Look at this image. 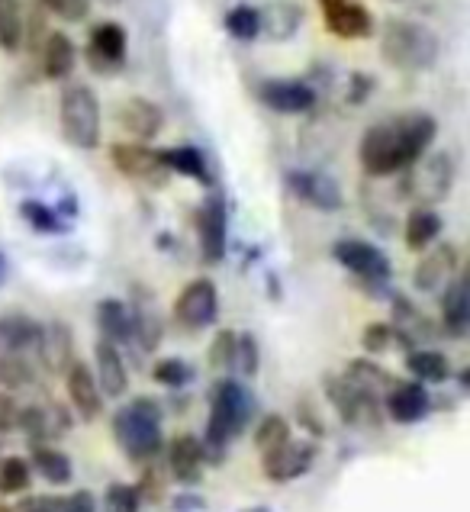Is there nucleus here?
<instances>
[{
  "label": "nucleus",
  "mask_w": 470,
  "mask_h": 512,
  "mask_svg": "<svg viewBox=\"0 0 470 512\" xmlns=\"http://www.w3.org/2000/svg\"><path fill=\"white\" fill-rule=\"evenodd\" d=\"M435 139V120L429 113H403L393 123H380L367 129L361 139V165L374 178H384L406 165L419 162V155Z\"/></svg>",
  "instance_id": "f257e3e1"
},
{
  "label": "nucleus",
  "mask_w": 470,
  "mask_h": 512,
  "mask_svg": "<svg viewBox=\"0 0 470 512\" xmlns=\"http://www.w3.org/2000/svg\"><path fill=\"white\" fill-rule=\"evenodd\" d=\"M252 393H248L239 380H219L210 400V422H207V445L203 455H210L216 461H223V448L239 435L248 419H252Z\"/></svg>",
  "instance_id": "f03ea898"
},
{
  "label": "nucleus",
  "mask_w": 470,
  "mask_h": 512,
  "mask_svg": "<svg viewBox=\"0 0 470 512\" xmlns=\"http://www.w3.org/2000/svg\"><path fill=\"white\" fill-rule=\"evenodd\" d=\"M116 445L132 461H149L161 451V406L152 397H139L113 416Z\"/></svg>",
  "instance_id": "7ed1b4c3"
},
{
  "label": "nucleus",
  "mask_w": 470,
  "mask_h": 512,
  "mask_svg": "<svg viewBox=\"0 0 470 512\" xmlns=\"http://www.w3.org/2000/svg\"><path fill=\"white\" fill-rule=\"evenodd\" d=\"M380 52L384 62L403 71H419L429 68L438 58V39L432 29L406 20H390L384 36H380Z\"/></svg>",
  "instance_id": "20e7f679"
},
{
  "label": "nucleus",
  "mask_w": 470,
  "mask_h": 512,
  "mask_svg": "<svg viewBox=\"0 0 470 512\" xmlns=\"http://www.w3.org/2000/svg\"><path fill=\"white\" fill-rule=\"evenodd\" d=\"M62 133L78 149H97L100 100L87 84H71L62 94Z\"/></svg>",
  "instance_id": "39448f33"
},
{
  "label": "nucleus",
  "mask_w": 470,
  "mask_h": 512,
  "mask_svg": "<svg viewBox=\"0 0 470 512\" xmlns=\"http://www.w3.org/2000/svg\"><path fill=\"white\" fill-rule=\"evenodd\" d=\"M451 181H454V162L448 158V152H435L429 158H422L419 168L409 174L406 190L413 194V200L422 203V207H429V203H438L448 197Z\"/></svg>",
  "instance_id": "423d86ee"
},
{
  "label": "nucleus",
  "mask_w": 470,
  "mask_h": 512,
  "mask_svg": "<svg viewBox=\"0 0 470 512\" xmlns=\"http://www.w3.org/2000/svg\"><path fill=\"white\" fill-rule=\"evenodd\" d=\"M219 313V294H216V284L207 281V277H197L190 281L178 300H174V319L184 326V329H207Z\"/></svg>",
  "instance_id": "0eeeda50"
},
{
  "label": "nucleus",
  "mask_w": 470,
  "mask_h": 512,
  "mask_svg": "<svg viewBox=\"0 0 470 512\" xmlns=\"http://www.w3.org/2000/svg\"><path fill=\"white\" fill-rule=\"evenodd\" d=\"M316 461V445L313 442H284L271 451H264L261 464H264V474L274 484H287V480H297L313 467Z\"/></svg>",
  "instance_id": "6e6552de"
},
{
  "label": "nucleus",
  "mask_w": 470,
  "mask_h": 512,
  "mask_svg": "<svg viewBox=\"0 0 470 512\" xmlns=\"http://www.w3.org/2000/svg\"><path fill=\"white\" fill-rule=\"evenodd\" d=\"M332 255H335V261H342V265L351 274L364 277V281H387V277H390V261H387V255L380 252L377 245H371V242L342 239V242H335Z\"/></svg>",
  "instance_id": "1a4fd4ad"
},
{
  "label": "nucleus",
  "mask_w": 470,
  "mask_h": 512,
  "mask_svg": "<svg viewBox=\"0 0 470 512\" xmlns=\"http://www.w3.org/2000/svg\"><path fill=\"white\" fill-rule=\"evenodd\" d=\"M322 17L332 36L339 39H364L374 33V17L371 10L355 4V0H319Z\"/></svg>",
  "instance_id": "9d476101"
},
{
  "label": "nucleus",
  "mask_w": 470,
  "mask_h": 512,
  "mask_svg": "<svg viewBox=\"0 0 470 512\" xmlns=\"http://www.w3.org/2000/svg\"><path fill=\"white\" fill-rule=\"evenodd\" d=\"M65 387H68V400L78 409V416L84 422H94L100 413H104V393L97 387L94 371L87 368L84 361H71L65 371Z\"/></svg>",
  "instance_id": "9b49d317"
},
{
  "label": "nucleus",
  "mask_w": 470,
  "mask_h": 512,
  "mask_svg": "<svg viewBox=\"0 0 470 512\" xmlns=\"http://www.w3.org/2000/svg\"><path fill=\"white\" fill-rule=\"evenodd\" d=\"M94 364H97L94 377H97L100 393H107L110 400L123 397V393L129 390V374H126V361L120 355V348H116V342L100 339L94 348Z\"/></svg>",
  "instance_id": "f8f14e48"
},
{
  "label": "nucleus",
  "mask_w": 470,
  "mask_h": 512,
  "mask_svg": "<svg viewBox=\"0 0 470 512\" xmlns=\"http://www.w3.org/2000/svg\"><path fill=\"white\" fill-rule=\"evenodd\" d=\"M197 232H200V252L203 261H223L226 255V210L219 200H207L197 213Z\"/></svg>",
  "instance_id": "ddd939ff"
},
{
  "label": "nucleus",
  "mask_w": 470,
  "mask_h": 512,
  "mask_svg": "<svg viewBox=\"0 0 470 512\" xmlns=\"http://www.w3.org/2000/svg\"><path fill=\"white\" fill-rule=\"evenodd\" d=\"M110 158L126 178H158V174L165 171L161 152L149 149V145H142V142H116L110 149Z\"/></svg>",
  "instance_id": "4468645a"
},
{
  "label": "nucleus",
  "mask_w": 470,
  "mask_h": 512,
  "mask_svg": "<svg viewBox=\"0 0 470 512\" xmlns=\"http://www.w3.org/2000/svg\"><path fill=\"white\" fill-rule=\"evenodd\" d=\"M290 187L297 190V194L306 200V203H313L316 210H339L342 207V190L339 184H335L329 174H319V171H297V174H290Z\"/></svg>",
  "instance_id": "2eb2a0df"
},
{
  "label": "nucleus",
  "mask_w": 470,
  "mask_h": 512,
  "mask_svg": "<svg viewBox=\"0 0 470 512\" xmlns=\"http://www.w3.org/2000/svg\"><path fill=\"white\" fill-rule=\"evenodd\" d=\"M116 120H120V126L136 142H149L158 136V129H161V110L145 97H129L120 104Z\"/></svg>",
  "instance_id": "dca6fc26"
},
{
  "label": "nucleus",
  "mask_w": 470,
  "mask_h": 512,
  "mask_svg": "<svg viewBox=\"0 0 470 512\" xmlns=\"http://www.w3.org/2000/svg\"><path fill=\"white\" fill-rule=\"evenodd\" d=\"M261 100L274 113H306L316 104V91L300 81H268L261 87Z\"/></svg>",
  "instance_id": "f3484780"
},
{
  "label": "nucleus",
  "mask_w": 470,
  "mask_h": 512,
  "mask_svg": "<svg viewBox=\"0 0 470 512\" xmlns=\"http://www.w3.org/2000/svg\"><path fill=\"white\" fill-rule=\"evenodd\" d=\"M387 413L409 426V422H419L429 413V393H425L422 380H409V384H393L387 393Z\"/></svg>",
  "instance_id": "a211bd4d"
},
{
  "label": "nucleus",
  "mask_w": 470,
  "mask_h": 512,
  "mask_svg": "<svg viewBox=\"0 0 470 512\" xmlns=\"http://www.w3.org/2000/svg\"><path fill=\"white\" fill-rule=\"evenodd\" d=\"M203 445L194 435H178L168 448V461H171V474L181 484H197L200 480V467H203Z\"/></svg>",
  "instance_id": "6ab92c4d"
},
{
  "label": "nucleus",
  "mask_w": 470,
  "mask_h": 512,
  "mask_svg": "<svg viewBox=\"0 0 470 512\" xmlns=\"http://www.w3.org/2000/svg\"><path fill=\"white\" fill-rule=\"evenodd\" d=\"M42 326L29 316H0V351L7 355H23V351L39 348Z\"/></svg>",
  "instance_id": "aec40b11"
},
{
  "label": "nucleus",
  "mask_w": 470,
  "mask_h": 512,
  "mask_svg": "<svg viewBox=\"0 0 470 512\" xmlns=\"http://www.w3.org/2000/svg\"><path fill=\"white\" fill-rule=\"evenodd\" d=\"M126 58V29L120 23H100L91 36V62L97 68H116Z\"/></svg>",
  "instance_id": "412c9836"
},
{
  "label": "nucleus",
  "mask_w": 470,
  "mask_h": 512,
  "mask_svg": "<svg viewBox=\"0 0 470 512\" xmlns=\"http://www.w3.org/2000/svg\"><path fill=\"white\" fill-rule=\"evenodd\" d=\"M71 329L65 323H52V326H42V335H39V358L46 361L49 371H68V364L75 361L71 358Z\"/></svg>",
  "instance_id": "4be33fe9"
},
{
  "label": "nucleus",
  "mask_w": 470,
  "mask_h": 512,
  "mask_svg": "<svg viewBox=\"0 0 470 512\" xmlns=\"http://www.w3.org/2000/svg\"><path fill=\"white\" fill-rule=\"evenodd\" d=\"M454 268H458V252H454V245H438L435 252H429L419 261L413 281L419 290H435L438 284L448 281Z\"/></svg>",
  "instance_id": "5701e85b"
},
{
  "label": "nucleus",
  "mask_w": 470,
  "mask_h": 512,
  "mask_svg": "<svg viewBox=\"0 0 470 512\" xmlns=\"http://www.w3.org/2000/svg\"><path fill=\"white\" fill-rule=\"evenodd\" d=\"M75 62H78L75 42H71L65 33H52L46 39V49H42V68H46V75L52 81H62L75 71Z\"/></svg>",
  "instance_id": "b1692460"
},
{
  "label": "nucleus",
  "mask_w": 470,
  "mask_h": 512,
  "mask_svg": "<svg viewBox=\"0 0 470 512\" xmlns=\"http://www.w3.org/2000/svg\"><path fill=\"white\" fill-rule=\"evenodd\" d=\"M97 323L107 342H129L132 339V313L120 300H104L97 306Z\"/></svg>",
  "instance_id": "393cba45"
},
{
  "label": "nucleus",
  "mask_w": 470,
  "mask_h": 512,
  "mask_svg": "<svg viewBox=\"0 0 470 512\" xmlns=\"http://www.w3.org/2000/svg\"><path fill=\"white\" fill-rule=\"evenodd\" d=\"M442 316H445V329L451 335H464L467 332V323H470V294H467V284L464 281H454L445 290Z\"/></svg>",
  "instance_id": "a878e982"
},
{
  "label": "nucleus",
  "mask_w": 470,
  "mask_h": 512,
  "mask_svg": "<svg viewBox=\"0 0 470 512\" xmlns=\"http://www.w3.org/2000/svg\"><path fill=\"white\" fill-rule=\"evenodd\" d=\"M438 232H442V219H438V213L425 210V207L409 213V219H406V245L413 248V252L429 248L438 239Z\"/></svg>",
  "instance_id": "bb28decb"
},
{
  "label": "nucleus",
  "mask_w": 470,
  "mask_h": 512,
  "mask_svg": "<svg viewBox=\"0 0 470 512\" xmlns=\"http://www.w3.org/2000/svg\"><path fill=\"white\" fill-rule=\"evenodd\" d=\"M406 368H409V374H413L416 380H429V384L448 380V374H451L448 358L442 355V351H429V348L409 351V355H406Z\"/></svg>",
  "instance_id": "cd10ccee"
},
{
  "label": "nucleus",
  "mask_w": 470,
  "mask_h": 512,
  "mask_svg": "<svg viewBox=\"0 0 470 512\" xmlns=\"http://www.w3.org/2000/svg\"><path fill=\"white\" fill-rule=\"evenodd\" d=\"M33 467L39 471V477H46L49 484H68L71 474H75V467H71V461L62 455V451H55L49 445H36L33 448Z\"/></svg>",
  "instance_id": "c85d7f7f"
},
{
  "label": "nucleus",
  "mask_w": 470,
  "mask_h": 512,
  "mask_svg": "<svg viewBox=\"0 0 470 512\" xmlns=\"http://www.w3.org/2000/svg\"><path fill=\"white\" fill-rule=\"evenodd\" d=\"M258 17H261V29H264V33H268L271 39H287V36L297 33V26H300V20H303V13H300V7L274 4V7H268L264 13H258Z\"/></svg>",
  "instance_id": "c756f323"
},
{
  "label": "nucleus",
  "mask_w": 470,
  "mask_h": 512,
  "mask_svg": "<svg viewBox=\"0 0 470 512\" xmlns=\"http://www.w3.org/2000/svg\"><path fill=\"white\" fill-rule=\"evenodd\" d=\"M23 42V13L17 0H0V49L17 52Z\"/></svg>",
  "instance_id": "7c9ffc66"
},
{
  "label": "nucleus",
  "mask_w": 470,
  "mask_h": 512,
  "mask_svg": "<svg viewBox=\"0 0 470 512\" xmlns=\"http://www.w3.org/2000/svg\"><path fill=\"white\" fill-rule=\"evenodd\" d=\"M161 165L171 168V171H181V174H190V178H200L203 184H210V171H207V162H203V155L197 149H168L161 152Z\"/></svg>",
  "instance_id": "2f4dec72"
},
{
  "label": "nucleus",
  "mask_w": 470,
  "mask_h": 512,
  "mask_svg": "<svg viewBox=\"0 0 470 512\" xmlns=\"http://www.w3.org/2000/svg\"><path fill=\"white\" fill-rule=\"evenodd\" d=\"M348 380H351V384H358L361 390H367V393H374V390H380V387H384V390H390V387H393L390 374H387L384 368H377L374 361H364V358L351 361Z\"/></svg>",
  "instance_id": "473e14b6"
},
{
  "label": "nucleus",
  "mask_w": 470,
  "mask_h": 512,
  "mask_svg": "<svg viewBox=\"0 0 470 512\" xmlns=\"http://www.w3.org/2000/svg\"><path fill=\"white\" fill-rule=\"evenodd\" d=\"M284 442H290V422L284 416H277V413L264 416L258 432H255V445H258L261 455H264V451L277 448V445H284Z\"/></svg>",
  "instance_id": "72a5a7b5"
},
{
  "label": "nucleus",
  "mask_w": 470,
  "mask_h": 512,
  "mask_svg": "<svg viewBox=\"0 0 470 512\" xmlns=\"http://www.w3.org/2000/svg\"><path fill=\"white\" fill-rule=\"evenodd\" d=\"M29 464L23 458H4L0 461V493L4 496H13V493H23L29 487Z\"/></svg>",
  "instance_id": "f704fd0d"
},
{
  "label": "nucleus",
  "mask_w": 470,
  "mask_h": 512,
  "mask_svg": "<svg viewBox=\"0 0 470 512\" xmlns=\"http://www.w3.org/2000/svg\"><path fill=\"white\" fill-rule=\"evenodd\" d=\"M29 380H33V368L23 361V355H7V351H0V387L17 390V387H26Z\"/></svg>",
  "instance_id": "c9c22d12"
},
{
  "label": "nucleus",
  "mask_w": 470,
  "mask_h": 512,
  "mask_svg": "<svg viewBox=\"0 0 470 512\" xmlns=\"http://www.w3.org/2000/svg\"><path fill=\"white\" fill-rule=\"evenodd\" d=\"M226 29L235 39H255L261 33V17L252 7H235L226 17Z\"/></svg>",
  "instance_id": "e433bc0d"
},
{
  "label": "nucleus",
  "mask_w": 470,
  "mask_h": 512,
  "mask_svg": "<svg viewBox=\"0 0 470 512\" xmlns=\"http://www.w3.org/2000/svg\"><path fill=\"white\" fill-rule=\"evenodd\" d=\"M139 506H142V496L129 484H113L104 493V512H139Z\"/></svg>",
  "instance_id": "4c0bfd02"
},
{
  "label": "nucleus",
  "mask_w": 470,
  "mask_h": 512,
  "mask_svg": "<svg viewBox=\"0 0 470 512\" xmlns=\"http://www.w3.org/2000/svg\"><path fill=\"white\" fill-rule=\"evenodd\" d=\"M152 377L158 380L161 387H184V384H190V377H194V374H190V368L181 358H165V361L155 364Z\"/></svg>",
  "instance_id": "58836bf2"
},
{
  "label": "nucleus",
  "mask_w": 470,
  "mask_h": 512,
  "mask_svg": "<svg viewBox=\"0 0 470 512\" xmlns=\"http://www.w3.org/2000/svg\"><path fill=\"white\" fill-rule=\"evenodd\" d=\"M232 368H239V374H245V377H252L258 371V345L252 335H239V339H235Z\"/></svg>",
  "instance_id": "ea45409f"
},
{
  "label": "nucleus",
  "mask_w": 470,
  "mask_h": 512,
  "mask_svg": "<svg viewBox=\"0 0 470 512\" xmlns=\"http://www.w3.org/2000/svg\"><path fill=\"white\" fill-rule=\"evenodd\" d=\"M235 332H219L216 342L210 348V364L213 368H232V358H235Z\"/></svg>",
  "instance_id": "a19ab883"
},
{
  "label": "nucleus",
  "mask_w": 470,
  "mask_h": 512,
  "mask_svg": "<svg viewBox=\"0 0 470 512\" xmlns=\"http://www.w3.org/2000/svg\"><path fill=\"white\" fill-rule=\"evenodd\" d=\"M390 342H393V329L387 323H371V326L364 329V335H361V345H364V351H371V355L387 351Z\"/></svg>",
  "instance_id": "79ce46f5"
},
{
  "label": "nucleus",
  "mask_w": 470,
  "mask_h": 512,
  "mask_svg": "<svg viewBox=\"0 0 470 512\" xmlns=\"http://www.w3.org/2000/svg\"><path fill=\"white\" fill-rule=\"evenodd\" d=\"M42 7H46L49 13H55V17H62V20H71V23H78L87 17V0H39Z\"/></svg>",
  "instance_id": "37998d69"
},
{
  "label": "nucleus",
  "mask_w": 470,
  "mask_h": 512,
  "mask_svg": "<svg viewBox=\"0 0 470 512\" xmlns=\"http://www.w3.org/2000/svg\"><path fill=\"white\" fill-rule=\"evenodd\" d=\"M58 512H97L94 493L78 490L75 496H68V500H62V506H58Z\"/></svg>",
  "instance_id": "c03bdc74"
},
{
  "label": "nucleus",
  "mask_w": 470,
  "mask_h": 512,
  "mask_svg": "<svg viewBox=\"0 0 470 512\" xmlns=\"http://www.w3.org/2000/svg\"><path fill=\"white\" fill-rule=\"evenodd\" d=\"M23 213H26V219H29V223H36L39 229H55L52 216H49L46 210H42L39 203H26V207H23Z\"/></svg>",
  "instance_id": "a18cd8bd"
},
{
  "label": "nucleus",
  "mask_w": 470,
  "mask_h": 512,
  "mask_svg": "<svg viewBox=\"0 0 470 512\" xmlns=\"http://www.w3.org/2000/svg\"><path fill=\"white\" fill-rule=\"evenodd\" d=\"M62 500H46V496H36V500H26L17 512H58Z\"/></svg>",
  "instance_id": "49530a36"
},
{
  "label": "nucleus",
  "mask_w": 470,
  "mask_h": 512,
  "mask_svg": "<svg viewBox=\"0 0 470 512\" xmlns=\"http://www.w3.org/2000/svg\"><path fill=\"white\" fill-rule=\"evenodd\" d=\"M4 277H7V261H4V255H0V284H4Z\"/></svg>",
  "instance_id": "de8ad7c7"
},
{
  "label": "nucleus",
  "mask_w": 470,
  "mask_h": 512,
  "mask_svg": "<svg viewBox=\"0 0 470 512\" xmlns=\"http://www.w3.org/2000/svg\"><path fill=\"white\" fill-rule=\"evenodd\" d=\"M100 4H120V0H100Z\"/></svg>",
  "instance_id": "09e8293b"
},
{
  "label": "nucleus",
  "mask_w": 470,
  "mask_h": 512,
  "mask_svg": "<svg viewBox=\"0 0 470 512\" xmlns=\"http://www.w3.org/2000/svg\"><path fill=\"white\" fill-rule=\"evenodd\" d=\"M252 512H268V509H252Z\"/></svg>",
  "instance_id": "8fccbe9b"
},
{
  "label": "nucleus",
  "mask_w": 470,
  "mask_h": 512,
  "mask_svg": "<svg viewBox=\"0 0 470 512\" xmlns=\"http://www.w3.org/2000/svg\"><path fill=\"white\" fill-rule=\"evenodd\" d=\"M0 512H10V509H4V506H0Z\"/></svg>",
  "instance_id": "3c124183"
}]
</instances>
